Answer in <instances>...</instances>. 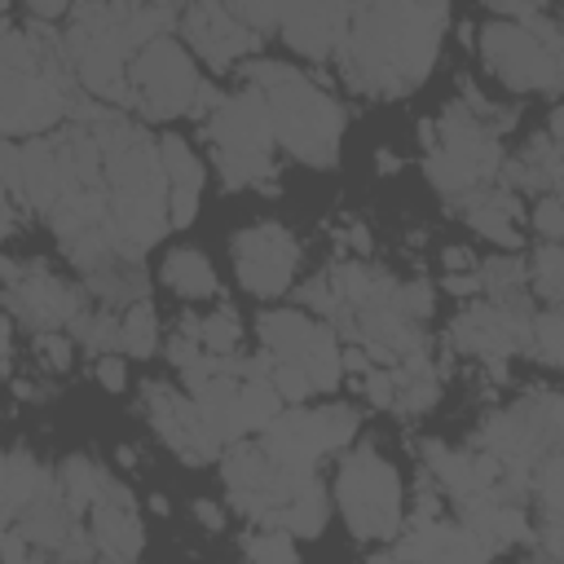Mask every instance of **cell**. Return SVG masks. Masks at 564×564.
<instances>
[{"instance_id":"cell-2","label":"cell","mask_w":564,"mask_h":564,"mask_svg":"<svg viewBox=\"0 0 564 564\" xmlns=\"http://www.w3.org/2000/svg\"><path fill=\"white\" fill-rule=\"evenodd\" d=\"M339 502L357 538H392L401 529V480L370 449H357L344 458Z\"/></svg>"},{"instance_id":"cell-15","label":"cell","mask_w":564,"mask_h":564,"mask_svg":"<svg viewBox=\"0 0 564 564\" xmlns=\"http://www.w3.org/2000/svg\"><path fill=\"white\" fill-rule=\"evenodd\" d=\"M159 167H163V181L167 185L203 189V163H198V154L181 137H163L159 141Z\"/></svg>"},{"instance_id":"cell-22","label":"cell","mask_w":564,"mask_h":564,"mask_svg":"<svg viewBox=\"0 0 564 564\" xmlns=\"http://www.w3.org/2000/svg\"><path fill=\"white\" fill-rule=\"evenodd\" d=\"M529 225L542 234V242H560V234H564V212H560V198H555L551 189H546V194L533 203Z\"/></svg>"},{"instance_id":"cell-12","label":"cell","mask_w":564,"mask_h":564,"mask_svg":"<svg viewBox=\"0 0 564 564\" xmlns=\"http://www.w3.org/2000/svg\"><path fill=\"white\" fill-rule=\"evenodd\" d=\"M97 489H101V471H97L84 454H70V458L62 463V502H66V511L75 516V511L93 507Z\"/></svg>"},{"instance_id":"cell-8","label":"cell","mask_w":564,"mask_h":564,"mask_svg":"<svg viewBox=\"0 0 564 564\" xmlns=\"http://www.w3.org/2000/svg\"><path fill=\"white\" fill-rule=\"evenodd\" d=\"M467 198V220L480 238L498 247H520V203L502 189H471Z\"/></svg>"},{"instance_id":"cell-20","label":"cell","mask_w":564,"mask_h":564,"mask_svg":"<svg viewBox=\"0 0 564 564\" xmlns=\"http://www.w3.org/2000/svg\"><path fill=\"white\" fill-rule=\"evenodd\" d=\"M229 4H234V18L242 26H256L260 31V26H278L291 0H229Z\"/></svg>"},{"instance_id":"cell-5","label":"cell","mask_w":564,"mask_h":564,"mask_svg":"<svg viewBox=\"0 0 564 564\" xmlns=\"http://www.w3.org/2000/svg\"><path fill=\"white\" fill-rule=\"evenodd\" d=\"M300 247L282 225H251L234 238V264L251 295H282L295 278Z\"/></svg>"},{"instance_id":"cell-6","label":"cell","mask_w":564,"mask_h":564,"mask_svg":"<svg viewBox=\"0 0 564 564\" xmlns=\"http://www.w3.org/2000/svg\"><path fill=\"white\" fill-rule=\"evenodd\" d=\"M207 137L216 145V154H242V159H269V141H273V119H269V101L256 84H247L238 97L212 106L207 119Z\"/></svg>"},{"instance_id":"cell-11","label":"cell","mask_w":564,"mask_h":564,"mask_svg":"<svg viewBox=\"0 0 564 564\" xmlns=\"http://www.w3.org/2000/svg\"><path fill=\"white\" fill-rule=\"evenodd\" d=\"M282 397H278V388L264 379V375H256V379H242L238 383V397H234V419H238V427L247 432V427H269L278 414H282Z\"/></svg>"},{"instance_id":"cell-9","label":"cell","mask_w":564,"mask_h":564,"mask_svg":"<svg viewBox=\"0 0 564 564\" xmlns=\"http://www.w3.org/2000/svg\"><path fill=\"white\" fill-rule=\"evenodd\" d=\"M163 282H167V291H176V295H185V300H207V295H216V269H212V260H207L203 251H194V247H172V251L163 256Z\"/></svg>"},{"instance_id":"cell-18","label":"cell","mask_w":564,"mask_h":564,"mask_svg":"<svg viewBox=\"0 0 564 564\" xmlns=\"http://www.w3.org/2000/svg\"><path fill=\"white\" fill-rule=\"evenodd\" d=\"M269 383H273V388H278V397H282V401H291V405L308 401V392H313L308 375H304L295 361H273V366H269Z\"/></svg>"},{"instance_id":"cell-10","label":"cell","mask_w":564,"mask_h":564,"mask_svg":"<svg viewBox=\"0 0 564 564\" xmlns=\"http://www.w3.org/2000/svg\"><path fill=\"white\" fill-rule=\"evenodd\" d=\"M278 524H282L286 533H295V538H317V533H322V524H326V494H322L317 476L300 480V485L286 494V502H282V511H278Z\"/></svg>"},{"instance_id":"cell-26","label":"cell","mask_w":564,"mask_h":564,"mask_svg":"<svg viewBox=\"0 0 564 564\" xmlns=\"http://www.w3.org/2000/svg\"><path fill=\"white\" fill-rule=\"evenodd\" d=\"M9 366H13V326L0 313V375H9Z\"/></svg>"},{"instance_id":"cell-29","label":"cell","mask_w":564,"mask_h":564,"mask_svg":"<svg viewBox=\"0 0 564 564\" xmlns=\"http://www.w3.org/2000/svg\"><path fill=\"white\" fill-rule=\"evenodd\" d=\"M13 229V212H9V203H4V194H0V238Z\"/></svg>"},{"instance_id":"cell-21","label":"cell","mask_w":564,"mask_h":564,"mask_svg":"<svg viewBox=\"0 0 564 564\" xmlns=\"http://www.w3.org/2000/svg\"><path fill=\"white\" fill-rule=\"evenodd\" d=\"M242 551L256 555V560H295V542H291L286 529H264V533L247 538Z\"/></svg>"},{"instance_id":"cell-24","label":"cell","mask_w":564,"mask_h":564,"mask_svg":"<svg viewBox=\"0 0 564 564\" xmlns=\"http://www.w3.org/2000/svg\"><path fill=\"white\" fill-rule=\"evenodd\" d=\"M194 516H198V524H203L207 533H220V529H225V511H220L216 502H207V498L194 502Z\"/></svg>"},{"instance_id":"cell-31","label":"cell","mask_w":564,"mask_h":564,"mask_svg":"<svg viewBox=\"0 0 564 564\" xmlns=\"http://www.w3.org/2000/svg\"><path fill=\"white\" fill-rule=\"evenodd\" d=\"M419 4H441V0H419Z\"/></svg>"},{"instance_id":"cell-3","label":"cell","mask_w":564,"mask_h":564,"mask_svg":"<svg viewBox=\"0 0 564 564\" xmlns=\"http://www.w3.org/2000/svg\"><path fill=\"white\" fill-rule=\"evenodd\" d=\"M480 57L485 66L516 93H538L560 84V48L542 44L524 22H489L480 31Z\"/></svg>"},{"instance_id":"cell-28","label":"cell","mask_w":564,"mask_h":564,"mask_svg":"<svg viewBox=\"0 0 564 564\" xmlns=\"http://www.w3.org/2000/svg\"><path fill=\"white\" fill-rule=\"evenodd\" d=\"M0 555H9V560H22V555H26V542H22V533H4V538H0Z\"/></svg>"},{"instance_id":"cell-19","label":"cell","mask_w":564,"mask_h":564,"mask_svg":"<svg viewBox=\"0 0 564 564\" xmlns=\"http://www.w3.org/2000/svg\"><path fill=\"white\" fill-rule=\"evenodd\" d=\"M35 361L48 366V370H70L75 348H70V339H66L57 326H48V330L35 335Z\"/></svg>"},{"instance_id":"cell-1","label":"cell","mask_w":564,"mask_h":564,"mask_svg":"<svg viewBox=\"0 0 564 564\" xmlns=\"http://www.w3.org/2000/svg\"><path fill=\"white\" fill-rule=\"evenodd\" d=\"M251 84L269 101L273 141H282L304 163H330L335 159L344 119H339V106L326 93H317L300 70L278 66V62H256Z\"/></svg>"},{"instance_id":"cell-13","label":"cell","mask_w":564,"mask_h":564,"mask_svg":"<svg viewBox=\"0 0 564 564\" xmlns=\"http://www.w3.org/2000/svg\"><path fill=\"white\" fill-rule=\"evenodd\" d=\"M159 344V322H154V308L145 300H132L128 313L119 317V348L123 352H137V357H150Z\"/></svg>"},{"instance_id":"cell-14","label":"cell","mask_w":564,"mask_h":564,"mask_svg":"<svg viewBox=\"0 0 564 564\" xmlns=\"http://www.w3.org/2000/svg\"><path fill=\"white\" fill-rule=\"evenodd\" d=\"M189 335L212 352V357H229L242 339V322L234 308H220V313H207L203 322H189Z\"/></svg>"},{"instance_id":"cell-30","label":"cell","mask_w":564,"mask_h":564,"mask_svg":"<svg viewBox=\"0 0 564 564\" xmlns=\"http://www.w3.org/2000/svg\"><path fill=\"white\" fill-rule=\"evenodd\" d=\"M150 511H154V516H167V502L154 494V498H150Z\"/></svg>"},{"instance_id":"cell-7","label":"cell","mask_w":564,"mask_h":564,"mask_svg":"<svg viewBox=\"0 0 564 564\" xmlns=\"http://www.w3.org/2000/svg\"><path fill=\"white\" fill-rule=\"evenodd\" d=\"M185 35L212 66H229V62H238L256 48V35L220 0H194L189 13H185Z\"/></svg>"},{"instance_id":"cell-25","label":"cell","mask_w":564,"mask_h":564,"mask_svg":"<svg viewBox=\"0 0 564 564\" xmlns=\"http://www.w3.org/2000/svg\"><path fill=\"white\" fill-rule=\"evenodd\" d=\"M445 273H471L476 269V260H471V251L467 247H445Z\"/></svg>"},{"instance_id":"cell-23","label":"cell","mask_w":564,"mask_h":564,"mask_svg":"<svg viewBox=\"0 0 564 564\" xmlns=\"http://www.w3.org/2000/svg\"><path fill=\"white\" fill-rule=\"evenodd\" d=\"M97 383H101L106 392H123V388H128V366H123V357H119L115 348L97 352Z\"/></svg>"},{"instance_id":"cell-16","label":"cell","mask_w":564,"mask_h":564,"mask_svg":"<svg viewBox=\"0 0 564 564\" xmlns=\"http://www.w3.org/2000/svg\"><path fill=\"white\" fill-rule=\"evenodd\" d=\"M524 282L542 295V300H560V291H564V260H560V247L555 242H542L533 256H529V264H524Z\"/></svg>"},{"instance_id":"cell-4","label":"cell","mask_w":564,"mask_h":564,"mask_svg":"<svg viewBox=\"0 0 564 564\" xmlns=\"http://www.w3.org/2000/svg\"><path fill=\"white\" fill-rule=\"evenodd\" d=\"M132 84H137V101L150 115L172 119V115H185L194 106V93L203 79L194 70L189 53L172 35H159L132 53Z\"/></svg>"},{"instance_id":"cell-27","label":"cell","mask_w":564,"mask_h":564,"mask_svg":"<svg viewBox=\"0 0 564 564\" xmlns=\"http://www.w3.org/2000/svg\"><path fill=\"white\" fill-rule=\"evenodd\" d=\"M31 4V13H40V18H62L75 0H26Z\"/></svg>"},{"instance_id":"cell-17","label":"cell","mask_w":564,"mask_h":564,"mask_svg":"<svg viewBox=\"0 0 564 564\" xmlns=\"http://www.w3.org/2000/svg\"><path fill=\"white\" fill-rule=\"evenodd\" d=\"M524 348H533L546 366H560V357H564V322H560V313H555V308H546V313L529 317Z\"/></svg>"}]
</instances>
